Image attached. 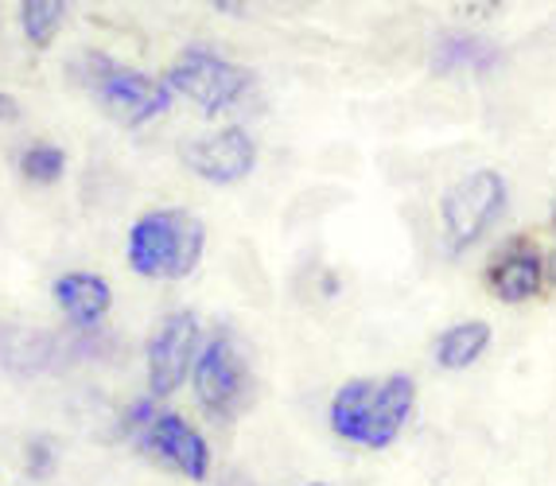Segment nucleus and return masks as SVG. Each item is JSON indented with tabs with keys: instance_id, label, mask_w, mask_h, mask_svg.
<instances>
[{
	"instance_id": "nucleus-1",
	"label": "nucleus",
	"mask_w": 556,
	"mask_h": 486,
	"mask_svg": "<svg viewBox=\"0 0 556 486\" xmlns=\"http://www.w3.org/2000/svg\"><path fill=\"white\" fill-rule=\"evenodd\" d=\"M63 78L117 129H144L176 105L164 78L102 48L71 51L63 63Z\"/></svg>"
},
{
	"instance_id": "nucleus-2",
	"label": "nucleus",
	"mask_w": 556,
	"mask_h": 486,
	"mask_svg": "<svg viewBox=\"0 0 556 486\" xmlns=\"http://www.w3.org/2000/svg\"><path fill=\"white\" fill-rule=\"evenodd\" d=\"M420 385L405 370L381 378H346L327 401V429L358 451H390L417 412Z\"/></svg>"
},
{
	"instance_id": "nucleus-3",
	"label": "nucleus",
	"mask_w": 556,
	"mask_h": 486,
	"mask_svg": "<svg viewBox=\"0 0 556 486\" xmlns=\"http://www.w3.org/2000/svg\"><path fill=\"white\" fill-rule=\"evenodd\" d=\"M211 230L187 206H149L125 230V265L149 284H179L206 261Z\"/></svg>"
},
{
	"instance_id": "nucleus-4",
	"label": "nucleus",
	"mask_w": 556,
	"mask_h": 486,
	"mask_svg": "<svg viewBox=\"0 0 556 486\" xmlns=\"http://www.w3.org/2000/svg\"><path fill=\"white\" fill-rule=\"evenodd\" d=\"M187 389H191L195 412L214 429H233L250 417L257 405V366H253L250 346L238 335V328L230 323L206 328Z\"/></svg>"
},
{
	"instance_id": "nucleus-5",
	"label": "nucleus",
	"mask_w": 556,
	"mask_h": 486,
	"mask_svg": "<svg viewBox=\"0 0 556 486\" xmlns=\"http://www.w3.org/2000/svg\"><path fill=\"white\" fill-rule=\"evenodd\" d=\"M160 78H164V86L172 90L176 102L191 105L206 122L230 117L241 105H250L253 94H257L253 66H245L241 59L223 55L218 48H206V43L179 48Z\"/></svg>"
},
{
	"instance_id": "nucleus-6",
	"label": "nucleus",
	"mask_w": 556,
	"mask_h": 486,
	"mask_svg": "<svg viewBox=\"0 0 556 486\" xmlns=\"http://www.w3.org/2000/svg\"><path fill=\"white\" fill-rule=\"evenodd\" d=\"M510 210V179L498 168H475L440 191V238L452 257H467L494 234Z\"/></svg>"
},
{
	"instance_id": "nucleus-7",
	"label": "nucleus",
	"mask_w": 556,
	"mask_h": 486,
	"mask_svg": "<svg viewBox=\"0 0 556 486\" xmlns=\"http://www.w3.org/2000/svg\"><path fill=\"white\" fill-rule=\"evenodd\" d=\"M206 323L195 308H172L152 323L140 346V362H144V393L152 401L167 405L172 397L187 389L195 358L203 350Z\"/></svg>"
},
{
	"instance_id": "nucleus-8",
	"label": "nucleus",
	"mask_w": 556,
	"mask_h": 486,
	"mask_svg": "<svg viewBox=\"0 0 556 486\" xmlns=\"http://www.w3.org/2000/svg\"><path fill=\"white\" fill-rule=\"evenodd\" d=\"M129 451L191 486H206L214 478V468H218L211 436L187 412L172 409V405H160L156 417L129 439Z\"/></svg>"
},
{
	"instance_id": "nucleus-9",
	"label": "nucleus",
	"mask_w": 556,
	"mask_h": 486,
	"mask_svg": "<svg viewBox=\"0 0 556 486\" xmlns=\"http://www.w3.org/2000/svg\"><path fill=\"white\" fill-rule=\"evenodd\" d=\"M257 137L241 122H226L187 137L179 144V164L211 188H238L257 171Z\"/></svg>"
},
{
	"instance_id": "nucleus-10",
	"label": "nucleus",
	"mask_w": 556,
	"mask_h": 486,
	"mask_svg": "<svg viewBox=\"0 0 556 486\" xmlns=\"http://www.w3.org/2000/svg\"><path fill=\"white\" fill-rule=\"evenodd\" d=\"M482 289L506 308H526L545 296V250L533 234L502 238L482 265Z\"/></svg>"
},
{
	"instance_id": "nucleus-11",
	"label": "nucleus",
	"mask_w": 556,
	"mask_h": 486,
	"mask_svg": "<svg viewBox=\"0 0 556 486\" xmlns=\"http://www.w3.org/2000/svg\"><path fill=\"white\" fill-rule=\"evenodd\" d=\"M47 296H51V308L63 319V328L71 331V338L102 335L113 316V304H117V292H113L110 277H102L98 269L55 272Z\"/></svg>"
},
{
	"instance_id": "nucleus-12",
	"label": "nucleus",
	"mask_w": 556,
	"mask_h": 486,
	"mask_svg": "<svg viewBox=\"0 0 556 486\" xmlns=\"http://www.w3.org/2000/svg\"><path fill=\"white\" fill-rule=\"evenodd\" d=\"M506 63V51H502L498 39H491L486 31H444V36L432 43L428 51V71L440 78L452 75H491Z\"/></svg>"
},
{
	"instance_id": "nucleus-13",
	"label": "nucleus",
	"mask_w": 556,
	"mask_h": 486,
	"mask_svg": "<svg viewBox=\"0 0 556 486\" xmlns=\"http://www.w3.org/2000/svg\"><path fill=\"white\" fill-rule=\"evenodd\" d=\"M491 346H494V323L471 316L440 328L432 335L428 355H432L437 370H444V374H464V370H471V366H479L482 358L491 355Z\"/></svg>"
},
{
	"instance_id": "nucleus-14",
	"label": "nucleus",
	"mask_w": 556,
	"mask_h": 486,
	"mask_svg": "<svg viewBox=\"0 0 556 486\" xmlns=\"http://www.w3.org/2000/svg\"><path fill=\"white\" fill-rule=\"evenodd\" d=\"M66 20H71V4L66 0H20L16 9H12L16 36L24 39V48L39 51V55L63 39Z\"/></svg>"
},
{
	"instance_id": "nucleus-15",
	"label": "nucleus",
	"mask_w": 556,
	"mask_h": 486,
	"mask_svg": "<svg viewBox=\"0 0 556 486\" xmlns=\"http://www.w3.org/2000/svg\"><path fill=\"white\" fill-rule=\"evenodd\" d=\"M12 168L16 176L28 183V188H59L66 179V168H71V156L59 141L51 137H28L24 144H16L12 152Z\"/></svg>"
},
{
	"instance_id": "nucleus-16",
	"label": "nucleus",
	"mask_w": 556,
	"mask_h": 486,
	"mask_svg": "<svg viewBox=\"0 0 556 486\" xmlns=\"http://www.w3.org/2000/svg\"><path fill=\"white\" fill-rule=\"evenodd\" d=\"M55 355V343L43 331L16 335V323H0V366L12 374H39Z\"/></svg>"
},
{
	"instance_id": "nucleus-17",
	"label": "nucleus",
	"mask_w": 556,
	"mask_h": 486,
	"mask_svg": "<svg viewBox=\"0 0 556 486\" xmlns=\"http://www.w3.org/2000/svg\"><path fill=\"white\" fill-rule=\"evenodd\" d=\"M59 463H63V444L51 432H31L20 444V471L28 483H51L59 475Z\"/></svg>"
},
{
	"instance_id": "nucleus-18",
	"label": "nucleus",
	"mask_w": 556,
	"mask_h": 486,
	"mask_svg": "<svg viewBox=\"0 0 556 486\" xmlns=\"http://www.w3.org/2000/svg\"><path fill=\"white\" fill-rule=\"evenodd\" d=\"M156 409H160V401H152L149 393H137V397H129V401L113 412V439L129 448V439L137 436V432L144 429L152 417H156Z\"/></svg>"
},
{
	"instance_id": "nucleus-19",
	"label": "nucleus",
	"mask_w": 556,
	"mask_h": 486,
	"mask_svg": "<svg viewBox=\"0 0 556 486\" xmlns=\"http://www.w3.org/2000/svg\"><path fill=\"white\" fill-rule=\"evenodd\" d=\"M20 122H24V102L12 90H0V129H12Z\"/></svg>"
},
{
	"instance_id": "nucleus-20",
	"label": "nucleus",
	"mask_w": 556,
	"mask_h": 486,
	"mask_svg": "<svg viewBox=\"0 0 556 486\" xmlns=\"http://www.w3.org/2000/svg\"><path fill=\"white\" fill-rule=\"evenodd\" d=\"M545 289L556 292V245L545 250Z\"/></svg>"
},
{
	"instance_id": "nucleus-21",
	"label": "nucleus",
	"mask_w": 556,
	"mask_h": 486,
	"mask_svg": "<svg viewBox=\"0 0 556 486\" xmlns=\"http://www.w3.org/2000/svg\"><path fill=\"white\" fill-rule=\"evenodd\" d=\"M545 226H548V234L556 238V191H553V199H548V210H545Z\"/></svg>"
},
{
	"instance_id": "nucleus-22",
	"label": "nucleus",
	"mask_w": 556,
	"mask_h": 486,
	"mask_svg": "<svg viewBox=\"0 0 556 486\" xmlns=\"http://www.w3.org/2000/svg\"><path fill=\"white\" fill-rule=\"evenodd\" d=\"M214 12H223V16H238V12H245L241 4H211Z\"/></svg>"
},
{
	"instance_id": "nucleus-23",
	"label": "nucleus",
	"mask_w": 556,
	"mask_h": 486,
	"mask_svg": "<svg viewBox=\"0 0 556 486\" xmlns=\"http://www.w3.org/2000/svg\"><path fill=\"white\" fill-rule=\"evenodd\" d=\"M300 486H334V483H327V478H307V483H300Z\"/></svg>"
}]
</instances>
